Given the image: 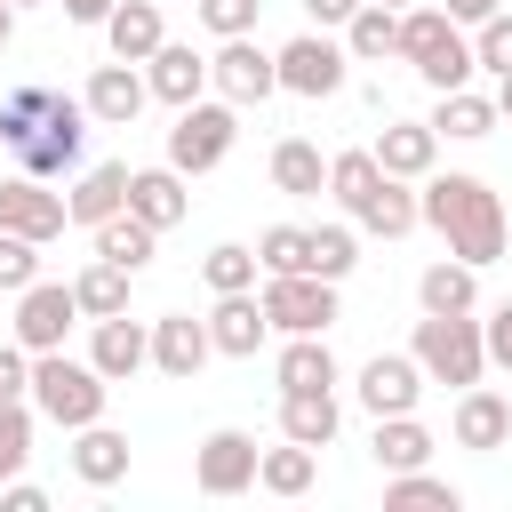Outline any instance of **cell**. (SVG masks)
I'll return each mask as SVG.
<instances>
[{
	"instance_id": "3957f363",
	"label": "cell",
	"mask_w": 512,
	"mask_h": 512,
	"mask_svg": "<svg viewBox=\"0 0 512 512\" xmlns=\"http://www.w3.org/2000/svg\"><path fill=\"white\" fill-rule=\"evenodd\" d=\"M408 352H416L424 384H448V392H464V384L488 376V344H480V320L472 312H424L416 336H408Z\"/></svg>"
},
{
	"instance_id": "7dc6e473",
	"label": "cell",
	"mask_w": 512,
	"mask_h": 512,
	"mask_svg": "<svg viewBox=\"0 0 512 512\" xmlns=\"http://www.w3.org/2000/svg\"><path fill=\"white\" fill-rule=\"evenodd\" d=\"M0 512H48V488H32L24 472H16V480H0Z\"/></svg>"
},
{
	"instance_id": "f1b7e54d",
	"label": "cell",
	"mask_w": 512,
	"mask_h": 512,
	"mask_svg": "<svg viewBox=\"0 0 512 512\" xmlns=\"http://www.w3.org/2000/svg\"><path fill=\"white\" fill-rule=\"evenodd\" d=\"M416 304H424V312H472V304H480V264H464V256L424 264V272H416Z\"/></svg>"
},
{
	"instance_id": "44dd1931",
	"label": "cell",
	"mask_w": 512,
	"mask_h": 512,
	"mask_svg": "<svg viewBox=\"0 0 512 512\" xmlns=\"http://www.w3.org/2000/svg\"><path fill=\"white\" fill-rule=\"evenodd\" d=\"M96 32H104V48H112L120 64H144V56L168 40V24H160V0H112V16H104Z\"/></svg>"
},
{
	"instance_id": "52a82bcc",
	"label": "cell",
	"mask_w": 512,
	"mask_h": 512,
	"mask_svg": "<svg viewBox=\"0 0 512 512\" xmlns=\"http://www.w3.org/2000/svg\"><path fill=\"white\" fill-rule=\"evenodd\" d=\"M272 72H280V88H288V96L320 104V96H344L352 56H344V40H328V32H296L288 48H272Z\"/></svg>"
},
{
	"instance_id": "277c9868",
	"label": "cell",
	"mask_w": 512,
	"mask_h": 512,
	"mask_svg": "<svg viewBox=\"0 0 512 512\" xmlns=\"http://www.w3.org/2000/svg\"><path fill=\"white\" fill-rule=\"evenodd\" d=\"M104 400H112V384H104L88 360H64V344H56V352H32V416H48L56 432L96 424Z\"/></svg>"
},
{
	"instance_id": "cb8c5ba5",
	"label": "cell",
	"mask_w": 512,
	"mask_h": 512,
	"mask_svg": "<svg viewBox=\"0 0 512 512\" xmlns=\"http://www.w3.org/2000/svg\"><path fill=\"white\" fill-rule=\"evenodd\" d=\"M128 456H136V448H128V432H112L104 416L72 432V472H80L88 488H112V480H128Z\"/></svg>"
},
{
	"instance_id": "9a60e30c",
	"label": "cell",
	"mask_w": 512,
	"mask_h": 512,
	"mask_svg": "<svg viewBox=\"0 0 512 512\" xmlns=\"http://www.w3.org/2000/svg\"><path fill=\"white\" fill-rule=\"evenodd\" d=\"M208 360H216L208 320H192V312H160V320H152V368H160L168 384H192Z\"/></svg>"
},
{
	"instance_id": "bcb514c9",
	"label": "cell",
	"mask_w": 512,
	"mask_h": 512,
	"mask_svg": "<svg viewBox=\"0 0 512 512\" xmlns=\"http://www.w3.org/2000/svg\"><path fill=\"white\" fill-rule=\"evenodd\" d=\"M0 400H32V352L0 344Z\"/></svg>"
},
{
	"instance_id": "f5cc1de1",
	"label": "cell",
	"mask_w": 512,
	"mask_h": 512,
	"mask_svg": "<svg viewBox=\"0 0 512 512\" xmlns=\"http://www.w3.org/2000/svg\"><path fill=\"white\" fill-rule=\"evenodd\" d=\"M16 40V0H0V48Z\"/></svg>"
},
{
	"instance_id": "7bdbcfd3",
	"label": "cell",
	"mask_w": 512,
	"mask_h": 512,
	"mask_svg": "<svg viewBox=\"0 0 512 512\" xmlns=\"http://www.w3.org/2000/svg\"><path fill=\"white\" fill-rule=\"evenodd\" d=\"M40 280V240H24V232H0V288L16 296V288H32Z\"/></svg>"
},
{
	"instance_id": "8fae6325",
	"label": "cell",
	"mask_w": 512,
	"mask_h": 512,
	"mask_svg": "<svg viewBox=\"0 0 512 512\" xmlns=\"http://www.w3.org/2000/svg\"><path fill=\"white\" fill-rule=\"evenodd\" d=\"M72 320H80L72 280H32V288H16V344H24V352H56V344L72 336Z\"/></svg>"
},
{
	"instance_id": "4fadbf2b",
	"label": "cell",
	"mask_w": 512,
	"mask_h": 512,
	"mask_svg": "<svg viewBox=\"0 0 512 512\" xmlns=\"http://www.w3.org/2000/svg\"><path fill=\"white\" fill-rule=\"evenodd\" d=\"M352 392H360L368 416H408L424 400V368H416V352H376V360H360Z\"/></svg>"
},
{
	"instance_id": "ba28073f",
	"label": "cell",
	"mask_w": 512,
	"mask_h": 512,
	"mask_svg": "<svg viewBox=\"0 0 512 512\" xmlns=\"http://www.w3.org/2000/svg\"><path fill=\"white\" fill-rule=\"evenodd\" d=\"M80 152H88V104L56 96V112L16 144V168L24 176H80Z\"/></svg>"
},
{
	"instance_id": "11a10c76",
	"label": "cell",
	"mask_w": 512,
	"mask_h": 512,
	"mask_svg": "<svg viewBox=\"0 0 512 512\" xmlns=\"http://www.w3.org/2000/svg\"><path fill=\"white\" fill-rule=\"evenodd\" d=\"M16 8H40V0H16Z\"/></svg>"
},
{
	"instance_id": "db71d44e",
	"label": "cell",
	"mask_w": 512,
	"mask_h": 512,
	"mask_svg": "<svg viewBox=\"0 0 512 512\" xmlns=\"http://www.w3.org/2000/svg\"><path fill=\"white\" fill-rule=\"evenodd\" d=\"M384 8H416V0H384Z\"/></svg>"
},
{
	"instance_id": "2e32d148",
	"label": "cell",
	"mask_w": 512,
	"mask_h": 512,
	"mask_svg": "<svg viewBox=\"0 0 512 512\" xmlns=\"http://www.w3.org/2000/svg\"><path fill=\"white\" fill-rule=\"evenodd\" d=\"M448 432H456V448H472V456H496V448L512 440V400H504L496 384H464V392H456V416H448Z\"/></svg>"
},
{
	"instance_id": "7a4b0ae2",
	"label": "cell",
	"mask_w": 512,
	"mask_h": 512,
	"mask_svg": "<svg viewBox=\"0 0 512 512\" xmlns=\"http://www.w3.org/2000/svg\"><path fill=\"white\" fill-rule=\"evenodd\" d=\"M392 56H400V64H408L432 96H440V88H464V80L480 72V64H472V32H464L440 0L400 8V48H392Z\"/></svg>"
},
{
	"instance_id": "681fc988",
	"label": "cell",
	"mask_w": 512,
	"mask_h": 512,
	"mask_svg": "<svg viewBox=\"0 0 512 512\" xmlns=\"http://www.w3.org/2000/svg\"><path fill=\"white\" fill-rule=\"evenodd\" d=\"M440 8H448V16H456V24H464V32H472V24H480V16H496V8H504V0H440Z\"/></svg>"
},
{
	"instance_id": "8992f818",
	"label": "cell",
	"mask_w": 512,
	"mask_h": 512,
	"mask_svg": "<svg viewBox=\"0 0 512 512\" xmlns=\"http://www.w3.org/2000/svg\"><path fill=\"white\" fill-rule=\"evenodd\" d=\"M264 320L272 336H328L336 328V280L320 272H264Z\"/></svg>"
},
{
	"instance_id": "f35d334b",
	"label": "cell",
	"mask_w": 512,
	"mask_h": 512,
	"mask_svg": "<svg viewBox=\"0 0 512 512\" xmlns=\"http://www.w3.org/2000/svg\"><path fill=\"white\" fill-rule=\"evenodd\" d=\"M384 504H432V512H456V504H464V488L416 464V472H384Z\"/></svg>"
},
{
	"instance_id": "603a6c76",
	"label": "cell",
	"mask_w": 512,
	"mask_h": 512,
	"mask_svg": "<svg viewBox=\"0 0 512 512\" xmlns=\"http://www.w3.org/2000/svg\"><path fill=\"white\" fill-rule=\"evenodd\" d=\"M128 208L152 224V232H168V224H184V208H192V192H184V176L160 160V168H128Z\"/></svg>"
},
{
	"instance_id": "83f0119b",
	"label": "cell",
	"mask_w": 512,
	"mask_h": 512,
	"mask_svg": "<svg viewBox=\"0 0 512 512\" xmlns=\"http://www.w3.org/2000/svg\"><path fill=\"white\" fill-rule=\"evenodd\" d=\"M88 240H96V256H104V264H120V272H144V264H152V248H160V232H152L136 208H120V216L88 224Z\"/></svg>"
},
{
	"instance_id": "d590c367",
	"label": "cell",
	"mask_w": 512,
	"mask_h": 512,
	"mask_svg": "<svg viewBox=\"0 0 512 512\" xmlns=\"http://www.w3.org/2000/svg\"><path fill=\"white\" fill-rule=\"evenodd\" d=\"M200 280H208L216 296H240V288H256V280H264V264H256V248H248V240H216V248L200 256Z\"/></svg>"
},
{
	"instance_id": "d6986e66",
	"label": "cell",
	"mask_w": 512,
	"mask_h": 512,
	"mask_svg": "<svg viewBox=\"0 0 512 512\" xmlns=\"http://www.w3.org/2000/svg\"><path fill=\"white\" fill-rule=\"evenodd\" d=\"M264 336H272V320H264L256 288H240V296H216V312H208V344H216L224 360H256V352H264Z\"/></svg>"
},
{
	"instance_id": "d4e9b609",
	"label": "cell",
	"mask_w": 512,
	"mask_h": 512,
	"mask_svg": "<svg viewBox=\"0 0 512 512\" xmlns=\"http://www.w3.org/2000/svg\"><path fill=\"white\" fill-rule=\"evenodd\" d=\"M504 120H496V96H480L472 80L464 88H440V104H432V136H456V144H480V136H496Z\"/></svg>"
},
{
	"instance_id": "9c48e42d",
	"label": "cell",
	"mask_w": 512,
	"mask_h": 512,
	"mask_svg": "<svg viewBox=\"0 0 512 512\" xmlns=\"http://www.w3.org/2000/svg\"><path fill=\"white\" fill-rule=\"evenodd\" d=\"M256 432H240V424H216L200 448H192V488L200 496H248L256 488Z\"/></svg>"
},
{
	"instance_id": "836d02e7",
	"label": "cell",
	"mask_w": 512,
	"mask_h": 512,
	"mask_svg": "<svg viewBox=\"0 0 512 512\" xmlns=\"http://www.w3.org/2000/svg\"><path fill=\"white\" fill-rule=\"evenodd\" d=\"M376 184H384L376 152H328V200H336L344 216H360V208L376 200Z\"/></svg>"
},
{
	"instance_id": "b9f144b4",
	"label": "cell",
	"mask_w": 512,
	"mask_h": 512,
	"mask_svg": "<svg viewBox=\"0 0 512 512\" xmlns=\"http://www.w3.org/2000/svg\"><path fill=\"white\" fill-rule=\"evenodd\" d=\"M472 64L480 72H512V8H496V16L472 24Z\"/></svg>"
},
{
	"instance_id": "1f68e13d",
	"label": "cell",
	"mask_w": 512,
	"mask_h": 512,
	"mask_svg": "<svg viewBox=\"0 0 512 512\" xmlns=\"http://www.w3.org/2000/svg\"><path fill=\"white\" fill-rule=\"evenodd\" d=\"M440 440L416 424V408L408 416H376V440H368V456H376V472H416L424 456H432Z\"/></svg>"
},
{
	"instance_id": "ac0fdd59",
	"label": "cell",
	"mask_w": 512,
	"mask_h": 512,
	"mask_svg": "<svg viewBox=\"0 0 512 512\" xmlns=\"http://www.w3.org/2000/svg\"><path fill=\"white\" fill-rule=\"evenodd\" d=\"M368 152H376L384 176H408V184H424V176L440 168V136H432V120H384Z\"/></svg>"
},
{
	"instance_id": "60d3db41",
	"label": "cell",
	"mask_w": 512,
	"mask_h": 512,
	"mask_svg": "<svg viewBox=\"0 0 512 512\" xmlns=\"http://www.w3.org/2000/svg\"><path fill=\"white\" fill-rule=\"evenodd\" d=\"M32 464V400H0V480Z\"/></svg>"
},
{
	"instance_id": "7c38bea8",
	"label": "cell",
	"mask_w": 512,
	"mask_h": 512,
	"mask_svg": "<svg viewBox=\"0 0 512 512\" xmlns=\"http://www.w3.org/2000/svg\"><path fill=\"white\" fill-rule=\"evenodd\" d=\"M64 224H72V208H64V192H48V176H8L0 184V232H24V240H64Z\"/></svg>"
},
{
	"instance_id": "7402d4cb",
	"label": "cell",
	"mask_w": 512,
	"mask_h": 512,
	"mask_svg": "<svg viewBox=\"0 0 512 512\" xmlns=\"http://www.w3.org/2000/svg\"><path fill=\"white\" fill-rule=\"evenodd\" d=\"M64 208H72V224H104V216H120V208H128V160H96V168H80L72 192H64Z\"/></svg>"
},
{
	"instance_id": "ee69618b",
	"label": "cell",
	"mask_w": 512,
	"mask_h": 512,
	"mask_svg": "<svg viewBox=\"0 0 512 512\" xmlns=\"http://www.w3.org/2000/svg\"><path fill=\"white\" fill-rule=\"evenodd\" d=\"M256 8H264V0H192V16H200L216 40H240V32H256Z\"/></svg>"
},
{
	"instance_id": "484cf974",
	"label": "cell",
	"mask_w": 512,
	"mask_h": 512,
	"mask_svg": "<svg viewBox=\"0 0 512 512\" xmlns=\"http://www.w3.org/2000/svg\"><path fill=\"white\" fill-rule=\"evenodd\" d=\"M272 384H280V392H336V352H328V336H288L280 360H272Z\"/></svg>"
},
{
	"instance_id": "ffe728a7",
	"label": "cell",
	"mask_w": 512,
	"mask_h": 512,
	"mask_svg": "<svg viewBox=\"0 0 512 512\" xmlns=\"http://www.w3.org/2000/svg\"><path fill=\"white\" fill-rule=\"evenodd\" d=\"M144 88H152L160 104H192V96H208V56L184 48V40H160V48L144 56Z\"/></svg>"
},
{
	"instance_id": "4316f807",
	"label": "cell",
	"mask_w": 512,
	"mask_h": 512,
	"mask_svg": "<svg viewBox=\"0 0 512 512\" xmlns=\"http://www.w3.org/2000/svg\"><path fill=\"white\" fill-rule=\"evenodd\" d=\"M272 192H288V200H320L328 192V160H320L312 136H280L272 144Z\"/></svg>"
},
{
	"instance_id": "74e56055",
	"label": "cell",
	"mask_w": 512,
	"mask_h": 512,
	"mask_svg": "<svg viewBox=\"0 0 512 512\" xmlns=\"http://www.w3.org/2000/svg\"><path fill=\"white\" fill-rule=\"evenodd\" d=\"M128 280H136V272H120V264H104V256H96V264L72 280V296H80V312H88V320H112V312H128Z\"/></svg>"
},
{
	"instance_id": "c3c4849f",
	"label": "cell",
	"mask_w": 512,
	"mask_h": 512,
	"mask_svg": "<svg viewBox=\"0 0 512 512\" xmlns=\"http://www.w3.org/2000/svg\"><path fill=\"white\" fill-rule=\"evenodd\" d=\"M360 0H304V16L320 24V32H344V16H352Z\"/></svg>"
},
{
	"instance_id": "d6a6232c",
	"label": "cell",
	"mask_w": 512,
	"mask_h": 512,
	"mask_svg": "<svg viewBox=\"0 0 512 512\" xmlns=\"http://www.w3.org/2000/svg\"><path fill=\"white\" fill-rule=\"evenodd\" d=\"M312 480H320V448H304V440H280V448L256 456V488L264 496H304Z\"/></svg>"
},
{
	"instance_id": "e575fe53",
	"label": "cell",
	"mask_w": 512,
	"mask_h": 512,
	"mask_svg": "<svg viewBox=\"0 0 512 512\" xmlns=\"http://www.w3.org/2000/svg\"><path fill=\"white\" fill-rule=\"evenodd\" d=\"M352 224H360V232H376V240H408V232H416V192H408V176H384V184H376V200H368Z\"/></svg>"
},
{
	"instance_id": "e0dca14e",
	"label": "cell",
	"mask_w": 512,
	"mask_h": 512,
	"mask_svg": "<svg viewBox=\"0 0 512 512\" xmlns=\"http://www.w3.org/2000/svg\"><path fill=\"white\" fill-rule=\"evenodd\" d=\"M80 104H88V120H96V128H128V120L152 104V88H144V72H136V64H120V56H112V64H96V72H88Z\"/></svg>"
},
{
	"instance_id": "816d5d0a",
	"label": "cell",
	"mask_w": 512,
	"mask_h": 512,
	"mask_svg": "<svg viewBox=\"0 0 512 512\" xmlns=\"http://www.w3.org/2000/svg\"><path fill=\"white\" fill-rule=\"evenodd\" d=\"M496 120H512V72H496Z\"/></svg>"
},
{
	"instance_id": "ab89813d",
	"label": "cell",
	"mask_w": 512,
	"mask_h": 512,
	"mask_svg": "<svg viewBox=\"0 0 512 512\" xmlns=\"http://www.w3.org/2000/svg\"><path fill=\"white\" fill-rule=\"evenodd\" d=\"M304 248H312V224H264L256 232V264L264 272H304Z\"/></svg>"
},
{
	"instance_id": "6da1fadb",
	"label": "cell",
	"mask_w": 512,
	"mask_h": 512,
	"mask_svg": "<svg viewBox=\"0 0 512 512\" xmlns=\"http://www.w3.org/2000/svg\"><path fill=\"white\" fill-rule=\"evenodd\" d=\"M416 224H432L448 240V256H464V264H496L504 240H512V216H504L496 184L464 176V168H432L416 184Z\"/></svg>"
},
{
	"instance_id": "4dcf8cb0",
	"label": "cell",
	"mask_w": 512,
	"mask_h": 512,
	"mask_svg": "<svg viewBox=\"0 0 512 512\" xmlns=\"http://www.w3.org/2000/svg\"><path fill=\"white\" fill-rule=\"evenodd\" d=\"M392 48H400V8L360 0V8L344 16V56H352V64H384Z\"/></svg>"
},
{
	"instance_id": "f546056e",
	"label": "cell",
	"mask_w": 512,
	"mask_h": 512,
	"mask_svg": "<svg viewBox=\"0 0 512 512\" xmlns=\"http://www.w3.org/2000/svg\"><path fill=\"white\" fill-rule=\"evenodd\" d=\"M336 432H344V408H336V392H280V440L328 448Z\"/></svg>"
},
{
	"instance_id": "f6af8a7d",
	"label": "cell",
	"mask_w": 512,
	"mask_h": 512,
	"mask_svg": "<svg viewBox=\"0 0 512 512\" xmlns=\"http://www.w3.org/2000/svg\"><path fill=\"white\" fill-rule=\"evenodd\" d=\"M480 344H488V368H504V376H512V296L480 320Z\"/></svg>"
},
{
	"instance_id": "30bf717a",
	"label": "cell",
	"mask_w": 512,
	"mask_h": 512,
	"mask_svg": "<svg viewBox=\"0 0 512 512\" xmlns=\"http://www.w3.org/2000/svg\"><path fill=\"white\" fill-rule=\"evenodd\" d=\"M208 88L224 96V104H264V96H280V72H272V48H256V32H240V40H216V56H208Z\"/></svg>"
},
{
	"instance_id": "5bb4252c",
	"label": "cell",
	"mask_w": 512,
	"mask_h": 512,
	"mask_svg": "<svg viewBox=\"0 0 512 512\" xmlns=\"http://www.w3.org/2000/svg\"><path fill=\"white\" fill-rule=\"evenodd\" d=\"M88 368H96L104 384H128L136 368H152V320H128V312L96 320V336H88Z\"/></svg>"
},
{
	"instance_id": "5b68a950",
	"label": "cell",
	"mask_w": 512,
	"mask_h": 512,
	"mask_svg": "<svg viewBox=\"0 0 512 512\" xmlns=\"http://www.w3.org/2000/svg\"><path fill=\"white\" fill-rule=\"evenodd\" d=\"M232 144H240V104H224V96H192V104H176V128H168V168H176V176H208V168H224Z\"/></svg>"
},
{
	"instance_id": "f907efd6",
	"label": "cell",
	"mask_w": 512,
	"mask_h": 512,
	"mask_svg": "<svg viewBox=\"0 0 512 512\" xmlns=\"http://www.w3.org/2000/svg\"><path fill=\"white\" fill-rule=\"evenodd\" d=\"M56 8H64L72 24H104V16H112V0H56Z\"/></svg>"
},
{
	"instance_id": "8d00e7d4",
	"label": "cell",
	"mask_w": 512,
	"mask_h": 512,
	"mask_svg": "<svg viewBox=\"0 0 512 512\" xmlns=\"http://www.w3.org/2000/svg\"><path fill=\"white\" fill-rule=\"evenodd\" d=\"M352 264H360V224H312L304 272H320V280H344Z\"/></svg>"
}]
</instances>
